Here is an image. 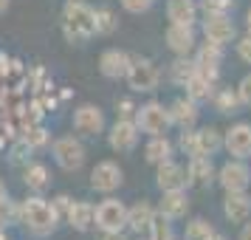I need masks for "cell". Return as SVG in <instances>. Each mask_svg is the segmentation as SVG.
I'll return each instance as SVG.
<instances>
[{"label":"cell","mask_w":251,"mask_h":240,"mask_svg":"<svg viewBox=\"0 0 251 240\" xmlns=\"http://www.w3.org/2000/svg\"><path fill=\"white\" fill-rule=\"evenodd\" d=\"M20 223L34 238H48V235L57 232L59 215L54 212V206L48 204L43 195H31V198L20 201Z\"/></svg>","instance_id":"obj_2"},{"label":"cell","mask_w":251,"mask_h":240,"mask_svg":"<svg viewBox=\"0 0 251 240\" xmlns=\"http://www.w3.org/2000/svg\"><path fill=\"white\" fill-rule=\"evenodd\" d=\"M102 240H130L125 232H102Z\"/></svg>","instance_id":"obj_40"},{"label":"cell","mask_w":251,"mask_h":240,"mask_svg":"<svg viewBox=\"0 0 251 240\" xmlns=\"http://www.w3.org/2000/svg\"><path fill=\"white\" fill-rule=\"evenodd\" d=\"M133 122H136L138 133H144V136H167L170 127H172L170 107H164V102H158V99H150V102H144V105H136Z\"/></svg>","instance_id":"obj_3"},{"label":"cell","mask_w":251,"mask_h":240,"mask_svg":"<svg viewBox=\"0 0 251 240\" xmlns=\"http://www.w3.org/2000/svg\"><path fill=\"white\" fill-rule=\"evenodd\" d=\"M249 159H251V156H249Z\"/></svg>","instance_id":"obj_48"},{"label":"cell","mask_w":251,"mask_h":240,"mask_svg":"<svg viewBox=\"0 0 251 240\" xmlns=\"http://www.w3.org/2000/svg\"><path fill=\"white\" fill-rule=\"evenodd\" d=\"M125 82L133 93H152L161 85V68L150 57H133Z\"/></svg>","instance_id":"obj_4"},{"label":"cell","mask_w":251,"mask_h":240,"mask_svg":"<svg viewBox=\"0 0 251 240\" xmlns=\"http://www.w3.org/2000/svg\"><path fill=\"white\" fill-rule=\"evenodd\" d=\"M234 91H237L240 105H246V107H251V74H246V77L240 80V85L234 88Z\"/></svg>","instance_id":"obj_36"},{"label":"cell","mask_w":251,"mask_h":240,"mask_svg":"<svg viewBox=\"0 0 251 240\" xmlns=\"http://www.w3.org/2000/svg\"><path fill=\"white\" fill-rule=\"evenodd\" d=\"M138 240H150V238H147V235H138Z\"/></svg>","instance_id":"obj_46"},{"label":"cell","mask_w":251,"mask_h":240,"mask_svg":"<svg viewBox=\"0 0 251 240\" xmlns=\"http://www.w3.org/2000/svg\"><path fill=\"white\" fill-rule=\"evenodd\" d=\"M198 133V153L201 156H217L220 150H223V133L217 130V127H201V130H195Z\"/></svg>","instance_id":"obj_26"},{"label":"cell","mask_w":251,"mask_h":240,"mask_svg":"<svg viewBox=\"0 0 251 240\" xmlns=\"http://www.w3.org/2000/svg\"><path fill=\"white\" fill-rule=\"evenodd\" d=\"M175 156V144L167 136H150V141L144 144V161L147 164H161Z\"/></svg>","instance_id":"obj_25"},{"label":"cell","mask_w":251,"mask_h":240,"mask_svg":"<svg viewBox=\"0 0 251 240\" xmlns=\"http://www.w3.org/2000/svg\"><path fill=\"white\" fill-rule=\"evenodd\" d=\"M130 59L133 57L127 51H122V48H104L102 54H99V74L110 82L125 80L127 68H130Z\"/></svg>","instance_id":"obj_16"},{"label":"cell","mask_w":251,"mask_h":240,"mask_svg":"<svg viewBox=\"0 0 251 240\" xmlns=\"http://www.w3.org/2000/svg\"><path fill=\"white\" fill-rule=\"evenodd\" d=\"M23 141L31 150L43 147V144H48V130H46V127H28V130H25V136H23Z\"/></svg>","instance_id":"obj_34"},{"label":"cell","mask_w":251,"mask_h":240,"mask_svg":"<svg viewBox=\"0 0 251 240\" xmlns=\"http://www.w3.org/2000/svg\"><path fill=\"white\" fill-rule=\"evenodd\" d=\"M62 34L71 46L88 43L96 37V9L85 0H65L62 6Z\"/></svg>","instance_id":"obj_1"},{"label":"cell","mask_w":251,"mask_h":240,"mask_svg":"<svg viewBox=\"0 0 251 240\" xmlns=\"http://www.w3.org/2000/svg\"><path fill=\"white\" fill-rule=\"evenodd\" d=\"M249 198H251V195H249Z\"/></svg>","instance_id":"obj_47"},{"label":"cell","mask_w":251,"mask_h":240,"mask_svg":"<svg viewBox=\"0 0 251 240\" xmlns=\"http://www.w3.org/2000/svg\"><path fill=\"white\" fill-rule=\"evenodd\" d=\"M116 113H119V119H133L136 102H133V99H119V102H116Z\"/></svg>","instance_id":"obj_38"},{"label":"cell","mask_w":251,"mask_h":240,"mask_svg":"<svg viewBox=\"0 0 251 240\" xmlns=\"http://www.w3.org/2000/svg\"><path fill=\"white\" fill-rule=\"evenodd\" d=\"M23 184L28 187V192L34 195H43L51 187V172L43 161H28L23 170Z\"/></svg>","instance_id":"obj_23"},{"label":"cell","mask_w":251,"mask_h":240,"mask_svg":"<svg viewBox=\"0 0 251 240\" xmlns=\"http://www.w3.org/2000/svg\"><path fill=\"white\" fill-rule=\"evenodd\" d=\"M183 88H186V96H189L192 102L201 105V102H209V99H212V93H215V82H209L206 77H201V74L195 71L192 80L186 82Z\"/></svg>","instance_id":"obj_27"},{"label":"cell","mask_w":251,"mask_h":240,"mask_svg":"<svg viewBox=\"0 0 251 240\" xmlns=\"http://www.w3.org/2000/svg\"><path fill=\"white\" fill-rule=\"evenodd\" d=\"M192 74H195V59L192 57H175L170 62V82L172 85L183 88L186 82L192 80Z\"/></svg>","instance_id":"obj_28"},{"label":"cell","mask_w":251,"mask_h":240,"mask_svg":"<svg viewBox=\"0 0 251 240\" xmlns=\"http://www.w3.org/2000/svg\"><path fill=\"white\" fill-rule=\"evenodd\" d=\"M71 201H74V198H71V195H57V198H54V201H51V206H54V212H57V215H59V220H62V217H65V212H68Z\"/></svg>","instance_id":"obj_39"},{"label":"cell","mask_w":251,"mask_h":240,"mask_svg":"<svg viewBox=\"0 0 251 240\" xmlns=\"http://www.w3.org/2000/svg\"><path fill=\"white\" fill-rule=\"evenodd\" d=\"M215 181L223 187V192H246L251 184V167L243 159H228L223 167H217Z\"/></svg>","instance_id":"obj_8"},{"label":"cell","mask_w":251,"mask_h":240,"mask_svg":"<svg viewBox=\"0 0 251 240\" xmlns=\"http://www.w3.org/2000/svg\"><path fill=\"white\" fill-rule=\"evenodd\" d=\"M138 127L133 119H116V125L107 130V147L113 153H133L138 147Z\"/></svg>","instance_id":"obj_11"},{"label":"cell","mask_w":251,"mask_h":240,"mask_svg":"<svg viewBox=\"0 0 251 240\" xmlns=\"http://www.w3.org/2000/svg\"><path fill=\"white\" fill-rule=\"evenodd\" d=\"M12 9V0H0V14H6Z\"/></svg>","instance_id":"obj_43"},{"label":"cell","mask_w":251,"mask_h":240,"mask_svg":"<svg viewBox=\"0 0 251 240\" xmlns=\"http://www.w3.org/2000/svg\"><path fill=\"white\" fill-rule=\"evenodd\" d=\"M62 220H65L74 232H91L93 229V204L91 201H82V198H74Z\"/></svg>","instance_id":"obj_20"},{"label":"cell","mask_w":251,"mask_h":240,"mask_svg":"<svg viewBox=\"0 0 251 240\" xmlns=\"http://www.w3.org/2000/svg\"><path fill=\"white\" fill-rule=\"evenodd\" d=\"M215 164H212V159L209 156H198V159H189V164H186V181H189V187H201V189H209L212 184H215Z\"/></svg>","instance_id":"obj_18"},{"label":"cell","mask_w":251,"mask_h":240,"mask_svg":"<svg viewBox=\"0 0 251 240\" xmlns=\"http://www.w3.org/2000/svg\"><path fill=\"white\" fill-rule=\"evenodd\" d=\"M164 43L175 57H192L198 48V37H195V26H175L170 23L164 31Z\"/></svg>","instance_id":"obj_13"},{"label":"cell","mask_w":251,"mask_h":240,"mask_svg":"<svg viewBox=\"0 0 251 240\" xmlns=\"http://www.w3.org/2000/svg\"><path fill=\"white\" fill-rule=\"evenodd\" d=\"M237 57L246 62V65H251V34L240 37L237 40Z\"/></svg>","instance_id":"obj_37"},{"label":"cell","mask_w":251,"mask_h":240,"mask_svg":"<svg viewBox=\"0 0 251 240\" xmlns=\"http://www.w3.org/2000/svg\"><path fill=\"white\" fill-rule=\"evenodd\" d=\"M127 14H144L155 6V0H119Z\"/></svg>","instance_id":"obj_35"},{"label":"cell","mask_w":251,"mask_h":240,"mask_svg":"<svg viewBox=\"0 0 251 240\" xmlns=\"http://www.w3.org/2000/svg\"><path fill=\"white\" fill-rule=\"evenodd\" d=\"M223 150L231 159H249L251 156V125L249 122H237L223 133Z\"/></svg>","instance_id":"obj_14"},{"label":"cell","mask_w":251,"mask_h":240,"mask_svg":"<svg viewBox=\"0 0 251 240\" xmlns=\"http://www.w3.org/2000/svg\"><path fill=\"white\" fill-rule=\"evenodd\" d=\"M127 223V204L113 195H107L104 201L93 206V229L99 232H125Z\"/></svg>","instance_id":"obj_6"},{"label":"cell","mask_w":251,"mask_h":240,"mask_svg":"<svg viewBox=\"0 0 251 240\" xmlns=\"http://www.w3.org/2000/svg\"><path fill=\"white\" fill-rule=\"evenodd\" d=\"M147 238L150 240H175V232H172V220L164 217L161 212L152 215V223L147 229Z\"/></svg>","instance_id":"obj_31"},{"label":"cell","mask_w":251,"mask_h":240,"mask_svg":"<svg viewBox=\"0 0 251 240\" xmlns=\"http://www.w3.org/2000/svg\"><path fill=\"white\" fill-rule=\"evenodd\" d=\"M155 184H158L161 192H170V189H186L189 181H186V167L181 161L167 159L155 164Z\"/></svg>","instance_id":"obj_15"},{"label":"cell","mask_w":251,"mask_h":240,"mask_svg":"<svg viewBox=\"0 0 251 240\" xmlns=\"http://www.w3.org/2000/svg\"><path fill=\"white\" fill-rule=\"evenodd\" d=\"M198 14H201V9L195 0H170L167 3V17L175 26H195Z\"/></svg>","instance_id":"obj_24"},{"label":"cell","mask_w":251,"mask_h":240,"mask_svg":"<svg viewBox=\"0 0 251 240\" xmlns=\"http://www.w3.org/2000/svg\"><path fill=\"white\" fill-rule=\"evenodd\" d=\"M71 125L79 136H88V138H96L102 136L107 130V122H104V110L99 105H91L85 102L79 107H74V116H71Z\"/></svg>","instance_id":"obj_7"},{"label":"cell","mask_w":251,"mask_h":240,"mask_svg":"<svg viewBox=\"0 0 251 240\" xmlns=\"http://www.w3.org/2000/svg\"><path fill=\"white\" fill-rule=\"evenodd\" d=\"M195 71L206 77L209 82H217L220 77V65H223V46H215V43H203V46L195 48Z\"/></svg>","instance_id":"obj_12"},{"label":"cell","mask_w":251,"mask_h":240,"mask_svg":"<svg viewBox=\"0 0 251 240\" xmlns=\"http://www.w3.org/2000/svg\"><path fill=\"white\" fill-rule=\"evenodd\" d=\"M223 215L228 223H246L251 215V198L246 192H226L223 198Z\"/></svg>","instance_id":"obj_22"},{"label":"cell","mask_w":251,"mask_h":240,"mask_svg":"<svg viewBox=\"0 0 251 240\" xmlns=\"http://www.w3.org/2000/svg\"><path fill=\"white\" fill-rule=\"evenodd\" d=\"M212 102H215L217 113H240V99H237V91H231V88H220V91L212 93Z\"/></svg>","instance_id":"obj_29"},{"label":"cell","mask_w":251,"mask_h":240,"mask_svg":"<svg viewBox=\"0 0 251 240\" xmlns=\"http://www.w3.org/2000/svg\"><path fill=\"white\" fill-rule=\"evenodd\" d=\"M125 184V170L116 161L104 159L96 161V167L91 170V189L99 195H113L119 187Z\"/></svg>","instance_id":"obj_9"},{"label":"cell","mask_w":251,"mask_h":240,"mask_svg":"<svg viewBox=\"0 0 251 240\" xmlns=\"http://www.w3.org/2000/svg\"><path fill=\"white\" fill-rule=\"evenodd\" d=\"M201 31H203L206 43H215V46H228L237 37V28H234L228 14H203Z\"/></svg>","instance_id":"obj_10"},{"label":"cell","mask_w":251,"mask_h":240,"mask_svg":"<svg viewBox=\"0 0 251 240\" xmlns=\"http://www.w3.org/2000/svg\"><path fill=\"white\" fill-rule=\"evenodd\" d=\"M240 240H251V223H249V220H246L243 229H240Z\"/></svg>","instance_id":"obj_41"},{"label":"cell","mask_w":251,"mask_h":240,"mask_svg":"<svg viewBox=\"0 0 251 240\" xmlns=\"http://www.w3.org/2000/svg\"><path fill=\"white\" fill-rule=\"evenodd\" d=\"M215 226L203 217H192L183 229V240H215Z\"/></svg>","instance_id":"obj_30"},{"label":"cell","mask_w":251,"mask_h":240,"mask_svg":"<svg viewBox=\"0 0 251 240\" xmlns=\"http://www.w3.org/2000/svg\"><path fill=\"white\" fill-rule=\"evenodd\" d=\"M198 9H201L203 14H231L234 0H201Z\"/></svg>","instance_id":"obj_33"},{"label":"cell","mask_w":251,"mask_h":240,"mask_svg":"<svg viewBox=\"0 0 251 240\" xmlns=\"http://www.w3.org/2000/svg\"><path fill=\"white\" fill-rule=\"evenodd\" d=\"M51 156L62 172H76L85 164V144L79 136H59L51 141Z\"/></svg>","instance_id":"obj_5"},{"label":"cell","mask_w":251,"mask_h":240,"mask_svg":"<svg viewBox=\"0 0 251 240\" xmlns=\"http://www.w3.org/2000/svg\"><path fill=\"white\" fill-rule=\"evenodd\" d=\"M198 116H201V105L192 102L189 96H178V99L170 105V119H172V125L181 127V130H189V127L198 125Z\"/></svg>","instance_id":"obj_19"},{"label":"cell","mask_w":251,"mask_h":240,"mask_svg":"<svg viewBox=\"0 0 251 240\" xmlns=\"http://www.w3.org/2000/svg\"><path fill=\"white\" fill-rule=\"evenodd\" d=\"M246 28H249V34H251V9H249V14H246Z\"/></svg>","instance_id":"obj_44"},{"label":"cell","mask_w":251,"mask_h":240,"mask_svg":"<svg viewBox=\"0 0 251 240\" xmlns=\"http://www.w3.org/2000/svg\"><path fill=\"white\" fill-rule=\"evenodd\" d=\"M155 212H161L170 220H183L189 212V195L186 189H170V192H161V201L155 206Z\"/></svg>","instance_id":"obj_17"},{"label":"cell","mask_w":251,"mask_h":240,"mask_svg":"<svg viewBox=\"0 0 251 240\" xmlns=\"http://www.w3.org/2000/svg\"><path fill=\"white\" fill-rule=\"evenodd\" d=\"M9 201V189H6V184L0 181V209H3V204Z\"/></svg>","instance_id":"obj_42"},{"label":"cell","mask_w":251,"mask_h":240,"mask_svg":"<svg viewBox=\"0 0 251 240\" xmlns=\"http://www.w3.org/2000/svg\"><path fill=\"white\" fill-rule=\"evenodd\" d=\"M215 240H228V238H223V235H215Z\"/></svg>","instance_id":"obj_45"},{"label":"cell","mask_w":251,"mask_h":240,"mask_svg":"<svg viewBox=\"0 0 251 240\" xmlns=\"http://www.w3.org/2000/svg\"><path fill=\"white\" fill-rule=\"evenodd\" d=\"M119 28V20L110 9H96V37H110Z\"/></svg>","instance_id":"obj_32"},{"label":"cell","mask_w":251,"mask_h":240,"mask_svg":"<svg viewBox=\"0 0 251 240\" xmlns=\"http://www.w3.org/2000/svg\"><path fill=\"white\" fill-rule=\"evenodd\" d=\"M152 215H155V206L150 204V201H138V204L127 206L125 229H130L133 235H147L150 223H152Z\"/></svg>","instance_id":"obj_21"}]
</instances>
